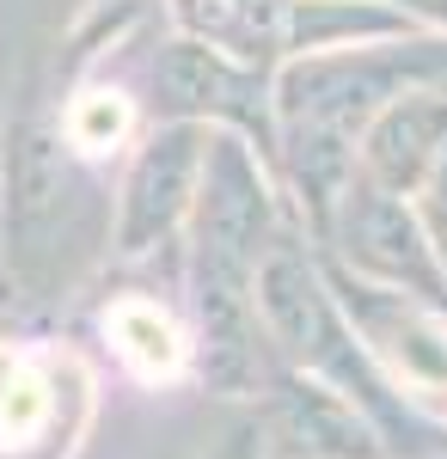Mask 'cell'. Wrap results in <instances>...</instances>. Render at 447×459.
I'll return each instance as SVG.
<instances>
[{"mask_svg": "<svg viewBox=\"0 0 447 459\" xmlns=\"http://www.w3.org/2000/svg\"><path fill=\"white\" fill-rule=\"evenodd\" d=\"M276 196L258 147L233 129H208L203 178L190 203V307L203 337V374L221 392L258 386V313L251 282L276 246Z\"/></svg>", "mask_w": 447, "mask_h": 459, "instance_id": "1", "label": "cell"}, {"mask_svg": "<svg viewBox=\"0 0 447 459\" xmlns=\"http://www.w3.org/2000/svg\"><path fill=\"white\" fill-rule=\"evenodd\" d=\"M153 92H160V110L166 117H184V123H227L233 135L258 147V153H276V92L258 68H245L233 56L208 49V43H190L178 37L160 49L153 62Z\"/></svg>", "mask_w": 447, "mask_h": 459, "instance_id": "2", "label": "cell"}, {"mask_svg": "<svg viewBox=\"0 0 447 459\" xmlns=\"http://www.w3.org/2000/svg\"><path fill=\"white\" fill-rule=\"evenodd\" d=\"M203 147L208 123H184V117H172L136 147L129 178L117 190V221H110V239L123 257H147L184 227L197 203V178H203Z\"/></svg>", "mask_w": 447, "mask_h": 459, "instance_id": "3", "label": "cell"}, {"mask_svg": "<svg viewBox=\"0 0 447 459\" xmlns=\"http://www.w3.org/2000/svg\"><path fill=\"white\" fill-rule=\"evenodd\" d=\"M68 196L74 172L56 117H19L6 135V257L25 282H37L43 239H56V227H68Z\"/></svg>", "mask_w": 447, "mask_h": 459, "instance_id": "4", "label": "cell"}, {"mask_svg": "<svg viewBox=\"0 0 447 459\" xmlns=\"http://www.w3.org/2000/svg\"><path fill=\"white\" fill-rule=\"evenodd\" d=\"M80 374H86V368H80L68 350L25 355V350H13V343H0V454H25L37 441H49L56 423H62V392H68Z\"/></svg>", "mask_w": 447, "mask_h": 459, "instance_id": "5", "label": "cell"}, {"mask_svg": "<svg viewBox=\"0 0 447 459\" xmlns=\"http://www.w3.org/2000/svg\"><path fill=\"white\" fill-rule=\"evenodd\" d=\"M276 435L312 459H374V429L355 417V404L301 368L276 380Z\"/></svg>", "mask_w": 447, "mask_h": 459, "instance_id": "6", "label": "cell"}, {"mask_svg": "<svg viewBox=\"0 0 447 459\" xmlns=\"http://www.w3.org/2000/svg\"><path fill=\"white\" fill-rule=\"evenodd\" d=\"M166 6L190 43H208L245 68L288 56L294 37V0H166Z\"/></svg>", "mask_w": 447, "mask_h": 459, "instance_id": "7", "label": "cell"}, {"mask_svg": "<svg viewBox=\"0 0 447 459\" xmlns=\"http://www.w3.org/2000/svg\"><path fill=\"white\" fill-rule=\"evenodd\" d=\"M104 337H110L117 361L147 386L178 380L190 368V337L178 331V318L166 307H153V300H141V294H123V300L104 307Z\"/></svg>", "mask_w": 447, "mask_h": 459, "instance_id": "8", "label": "cell"}, {"mask_svg": "<svg viewBox=\"0 0 447 459\" xmlns=\"http://www.w3.org/2000/svg\"><path fill=\"white\" fill-rule=\"evenodd\" d=\"M56 129H62L74 160H110L136 135V99L123 86H80V92H68V105L56 110Z\"/></svg>", "mask_w": 447, "mask_h": 459, "instance_id": "9", "label": "cell"}, {"mask_svg": "<svg viewBox=\"0 0 447 459\" xmlns=\"http://www.w3.org/2000/svg\"><path fill=\"white\" fill-rule=\"evenodd\" d=\"M208 459H270V441H264V423L258 417H245V423L227 429V441L215 447Z\"/></svg>", "mask_w": 447, "mask_h": 459, "instance_id": "10", "label": "cell"}]
</instances>
